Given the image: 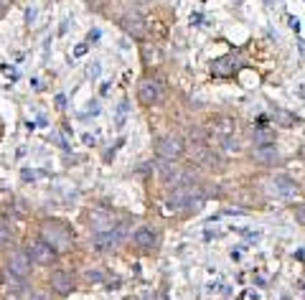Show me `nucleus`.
Here are the masks:
<instances>
[{"label":"nucleus","mask_w":305,"mask_h":300,"mask_svg":"<svg viewBox=\"0 0 305 300\" xmlns=\"http://www.w3.org/2000/svg\"><path fill=\"white\" fill-rule=\"evenodd\" d=\"M44 242L51 244L54 249H66L69 247V234L61 224H44Z\"/></svg>","instance_id":"obj_1"},{"label":"nucleus","mask_w":305,"mask_h":300,"mask_svg":"<svg viewBox=\"0 0 305 300\" xmlns=\"http://www.w3.org/2000/svg\"><path fill=\"white\" fill-rule=\"evenodd\" d=\"M181 153H183V142H181V137H176V135H166V137L158 140V156H161L163 161H176Z\"/></svg>","instance_id":"obj_2"},{"label":"nucleus","mask_w":305,"mask_h":300,"mask_svg":"<svg viewBox=\"0 0 305 300\" xmlns=\"http://www.w3.org/2000/svg\"><path fill=\"white\" fill-rule=\"evenodd\" d=\"M8 272L16 275V277H26L31 272V257H28V252H23V249L11 252V257H8Z\"/></svg>","instance_id":"obj_3"},{"label":"nucleus","mask_w":305,"mask_h":300,"mask_svg":"<svg viewBox=\"0 0 305 300\" xmlns=\"http://www.w3.org/2000/svg\"><path fill=\"white\" fill-rule=\"evenodd\" d=\"M28 247H31V249H28V252H31L28 257H33L39 265H51V262L56 259V249H54L51 244H46L44 239H36V242H31Z\"/></svg>","instance_id":"obj_4"},{"label":"nucleus","mask_w":305,"mask_h":300,"mask_svg":"<svg viewBox=\"0 0 305 300\" xmlns=\"http://www.w3.org/2000/svg\"><path fill=\"white\" fill-rule=\"evenodd\" d=\"M158 97H161V87H158L156 79H142V82L137 84V99H140L142 104H156Z\"/></svg>","instance_id":"obj_5"},{"label":"nucleus","mask_w":305,"mask_h":300,"mask_svg":"<svg viewBox=\"0 0 305 300\" xmlns=\"http://www.w3.org/2000/svg\"><path fill=\"white\" fill-rule=\"evenodd\" d=\"M89 221H92V227H94V232L97 234H104V232H112L115 227V216L109 214V211H104V209H94L92 214H89Z\"/></svg>","instance_id":"obj_6"},{"label":"nucleus","mask_w":305,"mask_h":300,"mask_svg":"<svg viewBox=\"0 0 305 300\" xmlns=\"http://www.w3.org/2000/svg\"><path fill=\"white\" fill-rule=\"evenodd\" d=\"M270 186H272V194H275L277 199H292V196L297 194V186H295L290 178H285V176H275V178L270 181Z\"/></svg>","instance_id":"obj_7"},{"label":"nucleus","mask_w":305,"mask_h":300,"mask_svg":"<svg viewBox=\"0 0 305 300\" xmlns=\"http://www.w3.org/2000/svg\"><path fill=\"white\" fill-rule=\"evenodd\" d=\"M120 239H122V229H115V232L94 234L92 244H94V249H112V247H117V244H120Z\"/></svg>","instance_id":"obj_8"},{"label":"nucleus","mask_w":305,"mask_h":300,"mask_svg":"<svg viewBox=\"0 0 305 300\" xmlns=\"http://www.w3.org/2000/svg\"><path fill=\"white\" fill-rule=\"evenodd\" d=\"M51 287H54L56 292L66 295V292H71V290H74V280H71V275H69V272L56 270V272L51 275Z\"/></svg>","instance_id":"obj_9"},{"label":"nucleus","mask_w":305,"mask_h":300,"mask_svg":"<svg viewBox=\"0 0 305 300\" xmlns=\"http://www.w3.org/2000/svg\"><path fill=\"white\" fill-rule=\"evenodd\" d=\"M252 158L259 161L262 166H275L277 163V150H275V145H262V147L252 150Z\"/></svg>","instance_id":"obj_10"},{"label":"nucleus","mask_w":305,"mask_h":300,"mask_svg":"<svg viewBox=\"0 0 305 300\" xmlns=\"http://www.w3.org/2000/svg\"><path fill=\"white\" fill-rule=\"evenodd\" d=\"M122 26H125V31H127L130 36H135V39H142V36H145V23H142V18H140L137 13L125 16V18H122Z\"/></svg>","instance_id":"obj_11"},{"label":"nucleus","mask_w":305,"mask_h":300,"mask_svg":"<svg viewBox=\"0 0 305 300\" xmlns=\"http://www.w3.org/2000/svg\"><path fill=\"white\" fill-rule=\"evenodd\" d=\"M211 71H214L216 77H226V74H232V71H234V59H232V56H221V59H216L214 66H211Z\"/></svg>","instance_id":"obj_12"},{"label":"nucleus","mask_w":305,"mask_h":300,"mask_svg":"<svg viewBox=\"0 0 305 300\" xmlns=\"http://www.w3.org/2000/svg\"><path fill=\"white\" fill-rule=\"evenodd\" d=\"M252 140H254V147L275 145V132H272V130H264V127H257V130L252 132Z\"/></svg>","instance_id":"obj_13"},{"label":"nucleus","mask_w":305,"mask_h":300,"mask_svg":"<svg viewBox=\"0 0 305 300\" xmlns=\"http://www.w3.org/2000/svg\"><path fill=\"white\" fill-rule=\"evenodd\" d=\"M135 242H137V247H152V244H156V234H152L147 227H140L137 232H135Z\"/></svg>","instance_id":"obj_14"},{"label":"nucleus","mask_w":305,"mask_h":300,"mask_svg":"<svg viewBox=\"0 0 305 300\" xmlns=\"http://www.w3.org/2000/svg\"><path fill=\"white\" fill-rule=\"evenodd\" d=\"M272 120H277V125H282V127H292V125H295V115H290V112H285V109H275V112H272Z\"/></svg>","instance_id":"obj_15"},{"label":"nucleus","mask_w":305,"mask_h":300,"mask_svg":"<svg viewBox=\"0 0 305 300\" xmlns=\"http://www.w3.org/2000/svg\"><path fill=\"white\" fill-rule=\"evenodd\" d=\"M214 130H216V132H219V135H221V137H229V135H232V132H234V122H232V120H226V117H224V120H219V122H216V125H214Z\"/></svg>","instance_id":"obj_16"},{"label":"nucleus","mask_w":305,"mask_h":300,"mask_svg":"<svg viewBox=\"0 0 305 300\" xmlns=\"http://www.w3.org/2000/svg\"><path fill=\"white\" fill-rule=\"evenodd\" d=\"M11 239H13V229H11V224H8V221H0V247L11 244Z\"/></svg>","instance_id":"obj_17"},{"label":"nucleus","mask_w":305,"mask_h":300,"mask_svg":"<svg viewBox=\"0 0 305 300\" xmlns=\"http://www.w3.org/2000/svg\"><path fill=\"white\" fill-rule=\"evenodd\" d=\"M295 216H297V221L305 227V206H297V209H295Z\"/></svg>","instance_id":"obj_18"},{"label":"nucleus","mask_w":305,"mask_h":300,"mask_svg":"<svg viewBox=\"0 0 305 300\" xmlns=\"http://www.w3.org/2000/svg\"><path fill=\"white\" fill-rule=\"evenodd\" d=\"M74 54H77V56H82V54H87V46H84V44H82V46H77V51H74Z\"/></svg>","instance_id":"obj_19"},{"label":"nucleus","mask_w":305,"mask_h":300,"mask_svg":"<svg viewBox=\"0 0 305 300\" xmlns=\"http://www.w3.org/2000/svg\"><path fill=\"white\" fill-rule=\"evenodd\" d=\"M6 6H8V0H0V16L6 13Z\"/></svg>","instance_id":"obj_20"}]
</instances>
